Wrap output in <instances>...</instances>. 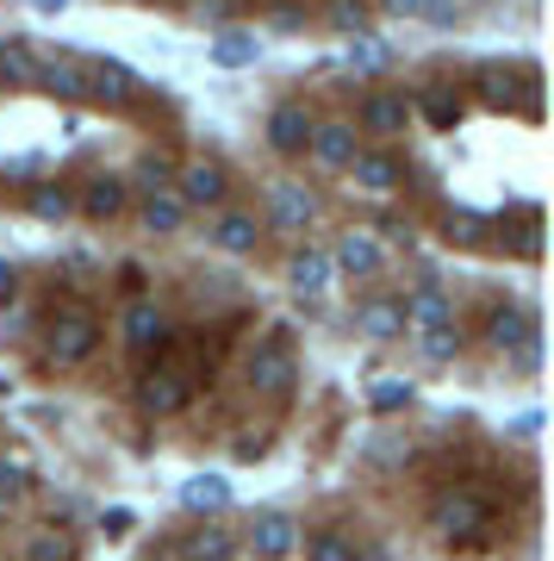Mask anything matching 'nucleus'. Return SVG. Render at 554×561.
<instances>
[{
    "mask_svg": "<svg viewBox=\"0 0 554 561\" xmlns=\"http://www.w3.org/2000/svg\"><path fill=\"white\" fill-rule=\"evenodd\" d=\"M405 331H417V343H424V356L430 362H449L461 350V331H455V306L442 300L436 287H424L412 306H405Z\"/></svg>",
    "mask_w": 554,
    "mask_h": 561,
    "instance_id": "f257e3e1",
    "label": "nucleus"
},
{
    "mask_svg": "<svg viewBox=\"0 0 554 561\" xmlns=\"http://www.w3.org/2000/svg\"><path fill=\"white\" fill-rule=\"evenodd\" d=\"M486 343L493 350H505V356H523L535 368V356H542V337H535V312L523 300H498L493 312H486Z\"/></svg>",
    "mask_w": 554,
    "mask_h": 561,
    "instance_id": "f03ea898",
    "label": "nucleus"
},
{
    "mask_svg": "<svg viewBox=\"0 0 554 561\" xmlns=\"http://www.w3.org/2000/svg\"><path fill=\"white\" fill-rule=\"evenodd\" d=\"M486 524H493V505H486V493H474V486H461V493H449V500L436 505V530L449 542H480Z\"/></svg>",
    "mask_w": 554,
    "mask_h": 561,
    "instance_id": "7ed1b4c3",
    "label": "nucleus"
},
{
    "mask_svg": "<svg viewBox=\"0 0 554 561\" xmlns=\"http://www.w3.org/2000/svg\"><path fill=\"white\" fill-rule=\"evenodd\" d=\"M293 375H299V362H293V350H287V343H280V337L256 343V356H250V387H256V393L287 400V393H293Z\"/></svg>",
    "mask_w": 554,
    "mask_h": 561,
    "instance_id": "20e7f679",
    "label": "nucleus"
},
{
    "mask_svg": "<svg viewBox=\"0 0 554 561\" xmlns=\"http://www.w3.org/2000/svg\"><path fill=\"white\" fill-rule=\"evenodd\" d=\"M81 81H88V101H106V106H119V101L138 94V76H131L119 57H88V50H81Z\"/></svg>",
    "mask_w": 554,
    "mask_h": 561,
    "instance_id": "39448f33",
    "label": "nucleus"
},
{
    "mask_svg": "<svg viewBox=\"0 0 554 561\" xmlns=\"http://www.w3.org/2000/svg\"><path fill=\"white\" fill-rule=\"evenodd\" d=\"M94 343H100V324L88 319V312H57V319H50V356L57 362L94 356Z\"/></svg>",
    "mask_w": 554,
    "mask_h": 561,
    "instance_id": "423d86ee",
    "label": "nucleus"
},
{
    "mask_svg": "<svg viewBox=\"0 0 554 561\" xmlns=\"http://www.w3.org/2000/svg\"><path fill=\"white\" fill-rule=\"evenodd\" d=\"M187 393H194V387H187V375H181V368H150V375H143V387H138L143 412H181V405H187Z\"/></svg>",
    "mask_w": 554,
    "mask_h": 561,
    "instance_id": "0eeeda50",
    "label": "nucleus"
},
{
    "mask_svg": "<svg viewBox=\"0 0 554 561\" xmlns=\"http://www.w3.org/2000/svg\"><path fill=\"white\" fill-rule=\"evenodd\" d=\"M250 549H256L262 561H287L293 556V518H287V512H262L256 530H250Z\"/></svg>",
    "mask_w": 554,
    "mask_h": 561,
    "instance_id": "6e6552de",
    "label": "nucleus"
},
{
    "mask_svg": "<svg viewBox=\"0 0 554 561\" xmlns=\"http://www.w3.org/2000/svg\"><path fill=\"white\" fill-rule=\"evenodd\" d=\"M181 505L199 512V518H212V512L231 505V481L224 474H194V481H181Z\"/></svg>",
    "mask_w": 554,
    "mask_h": 561,
    "instance_id": "1a4fd4ad",
    "label": "nucleus"
},
{
    "mask_svg": "<svg viewBox=\"0 0 554 561\" xmlns=\"http://www.w3.org/2000/svg\"><path fill=\"white\" fill-rule=\"evenodd\" d=\"M268 144L287 150V157H299V150L312 144V119H305L299 106H275V113H268Z\"/></svg>",
    "mask_w": 554,
    "mask_h": 561,
    "instance_id": "9d476101",
    "label": "nucleus"
},
{
    "mask_svg": "<svg viewBox=\"0 0 554 561\" xmlns=\"http://www.w3.org/2000/svg\"><path fill=\"white\" fill-rule=\"evenodd\" d=\"M38 81L57 94V101H88V81H81V50L76 57H50L38 62Z\"/></svg>",
    "mask_w": 554,
    "mask_h": 561,
    "instance_id": "9b49d317",
    "label": "nucleus"
},
{
    "mask_svg": "<svg viewBox=\"0 0 554 561\" xmlns=\"http://www.w3.org/2000/svg\"><path fill=\"white\" fill-rule=\"evenodd\" d=\"M318 162H331V169H343V162H356V131L349 125H312V144H305Z\"/></svg>",
    "mask_w": 554,
    "mask_h": 561,
    "instance_id": "f8f14e48",
    "label": "nucleus"
},
{
    "mask_svg": "<svg viewBox=\"0 0 554 561\" xmlns=\"http://www.w3.org/2000/svg\"><path fill=\"white\" fill-rule=\"evenodd\" d=\"M224 201V169L218 162H194L181 175V206H218Z\"/></svg>",
    "mask_w": 554,
    "mask_h": 561,
    "instance_id": "ddd939ff",
    "label": "nucleus"
},
{
    "mask_svg": "<svg viewBox=\"0 0 554 561\" xmlns=\"http://www.w3.org/2000/svg\"><path fill=\"white\" fill-rule=\"evenodd\" d=\"M337 268H343V275H349V280L374 275V268H380V243L368 238V231H349V238L337 243Z\"/></svg>",
    "mask_w": 554,
    "mask_h": 561,
    "instance_id": "4468645a",
    "label": "nucleus"
},
{
    "mask_svg": "<svg viewBox=\"0 0 554 561\" xmlns=\"http://www.w3.org/2000/svg\"><path fill=\"white\" fill-rule=\"evenodd\" d=\"M181 219H187V206H181L175 187H150V201H143V225L169 238V231H181Z\"/></svg>",
    "mask_w": 554,
    "mask_h": 561,
    "instance_id": "2eb2a0df",
    "label": "nucleus"
},
{
    "mask_svg": "<svg viewBox=\"0 0 554 561\" xmlns=\"http://www.w3.org/2000/svg\"><path fill=\"white\" fill-rule=\"evenodd\" d=\"M361 125L380 131V138L405 131V101H399V94H368V101H361Z\"/></svg>",
    "mask_w": 554,
    "mask_h": 561,
    "instance_id": "dca6fc26",
    "label": "nucleus"
},
{
    "mask_svg": "<svg viewBox=\"0 0 554 561\" xmlns=\"http://www.w3.org/2000/svg\"><path fill=\"white\" fill-rule=\"evenodd\" d=\"M287 280H293L299 294H324V287H331V256H324V250H299Z\"/></svg>",
    "mask_w": 554,
    "mask_h": 561,
    "instance_id": "f3484780",
    "label": "nucleus"
},
{
    "mask_svg": "<svg viewBox=\"0 0 554 561\" xmlns=\"http://www.w3.org/2000/svg\"><path fill=\"white\" fill-rule=\"evenodd\" d=\"M424 119L436 125V131H455V119H461V94L449 88V81H436V88H424Z\"/></svg>",
    "mask_w": 554,
    "mask_h": 561,
    "instance_id": "a211bd4d",
    "label": "nucleus"
},
{
    "mask_svg": "<svg viewBox=\"0 0 554 561\" xmlns=\"http://www.w3.org/2000/svg\"><path fill=\"white\" fill-rule=\"evenodd\" d=\"M305 219H312V194L293 187V181H280V187H275V225H280V231H299Z\"/></svg>",
    "mask_w": 554,
    "mask_h": 561,
    "instance_id": "6ab92c4d",
    "label": "nucleus"
},
{
    "mask_svg": "<svg viewBox=\"0 0 554 561\" xmlns=\"http://www.w3.org/2000/svg\"><path fill=\"white\" fill-rule=\"evenodd\" d=\"M361 331H368V337H405V306L399 300H368L361 306Z\"/></svg>",
    "mask_w": 554,
    "mask_h": 561,
    "instance_id": "aec40b11",
    "label": "nucleus"
},
{
    "mask_svg": "<svg viewBox=\"0 0 554 561\" xmlns=\"http://www.w3.org/2000/svg\"><path fill=\"white\" fill-rule=\"evenodd\" d=\"M250 57H256V32H238V25H231V32H218V38H212V62H218V69H243Z\"/></svg>",
    "mask_w": 554,
    "mask_h": 561,
    "instance_id": "412c9836",
    "label": "nucleus"
},
{
    "mask_svg": "<svg viewBox=\"0 0 554 561\" xmlns=\"http://www.w3.org/2000/svg\"><path fill=\"white\" fill-rule=\"evenodd\" d=\"M356 181L368 187V194H386V187H399V162L380 157V150H368V157H356Z\"/></svg>",
    "mask_w": 554,
    "mask_h": 561,
    "instance_id": "4be33fe9",
    "label": "nucleus"
},
{
    "mask_svg": "<svg viewBox=\"0 0 554 561\" xmlns=\"http://www.w3.org/2000/svg\"><path fill=\"white\" fill-rule=\"evenodd\" d=\"M125 337H131V350L162 343V312L157 306H131V312H125Z\"/></svg>",
    "mask_w": 554,
    "mask_h": 561,
    "instance_id": "5701e85b",
    "label": "nucleus"
},
{
    "mask_svg": "<svg viewBox=\"0 0 554 561\" xmlns=\"http://www.w3.org/2000/svg\"><path fill=\"white\" fill-rule=\"evenodd\" d=\"M231 549H238V542H231V530H224V524H206V530L187 542V561H224Z\"/></svg>",
    "mask_w": 554,
    "mask_h": 561,
    "instance_id": "b1692460",
    "label": "nucleus"
},
{
    "mask_svg": "<svg viewBox=\"0 0 554 561\" xmlns=\"http://www.w3.org/2000/svg\"><path fill=\"white\" fill-rule=\"evenodd\" d=\"M0 81L32 88V81H38V57H32V50H20V44H7V50H0Z\"/></svg>",
    "mask_w": 554,
    "mask_h": 561,
    "instance_id": "393cba45",
    "label": "nucleus"
},
{
    "mask_svg": "<svg viewBox=\"0 0 554 561\" xmlns=\"http://www.w3.org/2000/svg\"><path fill=\"white\" fill-rule=\"evenodd\" d=\"M349 62H356L361 76H380V69L393 62V50H386L380 38H368V32H356V44H349Z\"/></svg>",
    "mask_w": 554,
    "mask_h": 561,
    "instance_id": "a878e982",
    "label": "nucleus"
},
{
    "mask_svg": "<svg viewBox=\"0 0 554 561\" xmlns=\"http://www.w3.org/2000/svg\"><path fill=\"white\" fill-rule=\"evenodd\" d=\"M119 206H125V181L100 175L94 187H88V213H94V219H113V213H119Z\"/></svg>",
    "mask_w": 554,
    "mask_h": 561,
    "instance_id": "bb28decb",
    "label": "nucleus"
},
{
    "mask_svg": "<svg viewBox=\"0 0 554 561\" xmlns=\"http://www.w3.org/2000/svg\"><path fill=\"white\" fill-rule=\"evenodd\" d=\"M412 400H417L412 381H374L368 387V405H374V412H405Z\"/></svg>",
    "mask_w": 554,
    "mask_h": 561,
    "instance_id": "cd10ccee",
    "label": "nucleus"
},
{
    "mask_svg": "<svg viewBox=\"0 0 554 561\" xmlns=\"http://www.w3.org/2000/svg\"><path fill=\"white\" fill-rule=\"evenodd\" d=\"M442 231H449V243H480L486 238V219H480L474 206H455V213L442 219Z\"/></svg>",
    "mask_w": 554,
    "mask_h": 561,
    "instance_id": "c85d7f7f",
    "label": "nucleus"
},
{
    "mask_svg": "<svg viewBox=\"0 0 554 561\" xmlns=\"http://www.w3.org/2000/svg\"><path fill=\"white\" fill-rule=\"evenodd\" d=\"M218 243H224V250H256V219H243V213L218 219Z\"/></svg>",
    "mask_w": 554,
    "mask_h": 561,
    "instance_id": "c756f323",
    "label": "nucleus"
},
{
    "mask_svg": "<svg viewBox=\"0 0 554 561\" xmlns=\"http://www.w3.org/2000/svg\"><path fill=\"white\" fill-rule=\"evenodd\" d=\"M25 561H76V542H69V537H57V530H44V537H32Z\"/></svg>",
    "mask_w": 554,
    "mask_h": 561,
    "instance_id": "7c9ffc66",
    "label": "nucleus"
},
{
    "mask_svg": "<svg viewBox=\"0 0 554 561\" xmlns=\"http://www.w3.org/2000/svg\"><path fill=\"white\" fill-rule=\"evenodd\" d=\"M25 486H32V474H25V461L0 456V505H7V500H20Z\"/></svg>",
    "mask_w": 554,
    "mask_h": 561,
    "instance_id": "2f4dec72",
    "label": "nucleus"
},
{
    "mask_svg": "<svg viewBox=\"0 0 554 561\" xmlns=\"http://www.w3.org/2000/svg\"><path fill=\"white\" fill-rule=\"evenodd\" d=\"M32 213H38V219H62V213H69V194H62V187H32Z\"/></svg>",
    "mask_w": 554,
    "mask_h": 561,
    "instance_id": "473e14b6",
    "label": "nucleus"
},
{
    "mask_svg": "<svg viewBox=\"0 0 554 561\" xmlns=\"http://www.w3.org/2000/svg\"><path fill=\"white\" fill-rule=\"evenodd\" d=\"M312 561H356V549H349V537H318Z\"/></svg>",
    "mask_w": 554,
    "mask_h": 561,
    "instance_id": "72a5a7b5",
    "label": "nucleus"
},
{
    "mask_svg": "<svg viewBox=\"0 0 554 561\" xmlns=\"http://www.w3.org/2000/svg\"><path fill=\"white\" fill-rule=\"evenodd\" d=\"M331 20H337L343 32H361V13H356V7H337V13H331Z\"/></svg>",
    "mask_w": 554,
    "mask_h": 561,
    "instance_id": "f704fd0d",
    "label": "nucleus"
},
{
    "mask_svg": "<svg viewBox=\"0 0 554 561\" xmlns=\"http://www.w3.org/2000/svg\"><path fill=\"white\" fill-rule=\"evenodd\" d=\"M13 294V262H0V300Z\"/></svg>",
    "mask_w": 554,
    "mask_h": 561,
    "instance_id": "c9c22d12",
    "label": "nucleus"
}]
</instances>
